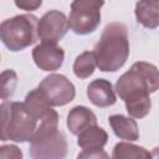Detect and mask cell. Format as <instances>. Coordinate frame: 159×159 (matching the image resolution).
Wrapping results in <instances>:
<instances>
[{"label": "cell", "instance_id": "8fae6325", "mask_svg": "<svg viewBox=\"0 0 159 159\" xmlns=\"http://www.w3.org/2000/svg\"><path fill=\"white\" fill-rule=\"evenodd\" d=\"M94 124H97L96 114L84 106H76L70 109L67 114V127L75 135H78L81 132Z\"/></svg>", "mask_w": 159, "mask_h": 159}, {"label": "cell", "instance_id": "8992f818", "mask_svg": "<svg viewBox=\"0 0 159 159\" xmlns=\"http://www.w3.org/2000/svg\"><path fill=\"white\" fill-rule=\"evenodd\" d=\"M104 0H73L71 4L68 25L77 35H88L101 24V9Z\"/></svg>", "mask_w": 159, "mask_h": 159}, {"label": "cell", "instance_id": "44dd1931", "mask_svg": "<svg viewBox=\"0 0 159 159\" xmlns=\"http://www.w3.org/2000/svg\"><path fill=\"white\" fill-rule=\"evenodd\" d=\"M80 158H87V159H101V158H108V154L104 152V149L101 150H82L78 155Z\"/></svg>", "mask_w": 159, "mask_h": 159}, {"label": "cell", "instance_id": "d6986e66", "mask_svg": "<svg viewBox=\"0 0 159 159\" xmlns=\"http://www.w3.org/2000/svg\"><path fill=\"white\" fill-rule=\"evenodd\" d=\"M16 7L25 11H35L42 5V0H14Z\"/></svg>", "mask_w": 159, "mask_h": 159}, {"label": "cell", "instance_id": "277c9868", "mask_svg": "<svg viewBox=\"0 0 159 159\" xmlns=\"http://www.w3.org/2000/svg\"><path fill=\"white\" fill-rule=\"evenodd\" d=\"M1 127L0 139L12 140L17 143L30 142L35 134L39 120L35 119L25 108L24 102H9L1 103Z\"/></svg>", "mask_w": 159, "mask_h": 159}, {"label": "cell", "instance_id": "5b68a950", "mask_svg": "<svg viewBox=\"0 0 159 159\" xmlns=\"http://www.w3.org/2000/svg\"><path fill=\"white\" fill-rule=\"evenodd\" d=\"M39 19L32 14L16 15L0 25V39L10 51H22L39 39Z\"/></svg>", "mask_w": 159, "mask_h": 159}, {"label": "cell", "instance_id": "e0dca14e", "mask_svg": "<svg viewBox=\"0 0 159 159\" xmlns=\"http://www.w3.org/2000/svg\"><path fill=\"white\" fill-rule=\"evenodd\" d=\"M112 158L114 159H129V158H152V153H149L145 148L127 143V142H119L114 145Z\"/></svg>", "mask_w": 159, "mask_h": 159}, {"label": "cell", "instance_id": "30bf717a", "mask_svg": "<svg viewBox=\"0 0 159 159\" xmlns=\"http://www.w3.org/2000/svg\"><path fill=\"white\" fill-rule=\"evenodd\" d=\"M87 97L92 104L99 108L113 106L117 102L114 88L111 81L106 78H97L87 87Z\"/></svg>", "mask_w": 159, "mask_h": 159}, {"label": "cell", "instance_id": "3957f363", "mask_svg": "<svg viewBox=\"0 0 159 159\" xmlns=\"http://www.w3.org/2000/svg\"><path fill=\"white\" fill-rule=\"evenodd\" d=\"M30 157L34 159H62L67 154V140L58 130V114L53 111L43 118L30 140Z\"/></svg>", "mask_w": 159, "mask_h": 159}, {"label": "cell", "instance_id": "2e32d148", "mask_svg": "<svg viewBox=\"0 0 159 159\" xmlns=\"http://www.w3.org/2000/svg\"><path fill=\"white\" fill-rule=\"evenodd\" d=\"M97 67V61L93 51H84L81 55H78L73 62V73L80 80L88 78L93 75L94 70Z\"/></svg>", "mask_w": 159, "mask_h": 159}, {"label": "cell", "instance_id": "5bb4252c", "mask_svg": "<svg viewBox=\"0 0 159 159\" xmlns=\"http://www.w3.org/2000/svg\"><path fill=\"white\" fill-rule=\"evenodd\" d=\"M24 106L29 111V113L39 122H41L43 118H46L48 114H51L55 111L52 109V106L50 104V102L47 101V98L43 96V93L40 91L39 87L36 89L30 91L26 94Z\"/></svg>", "mask_w": 159, "mask_h": 159}, {"label": "cell", "instance_id": "6da1fadb", "mask_svg": "<svg viewBox=\"0 0 159 159\" xmlns=\"http://www.w3.org/2000/svg\"><path fill=\"white\" fill-rule=\"evenodd\" d=\"M114 89L129 117L142 119L152 108L149 94L159 89V70L153 63L138 61L117 80Z\"/></svg>", "mask_w": 159, "mask_h": 159}, {"label": "cell", "instance_id": "7a4b0ae2", "mask_svg": "<svg viewBox=\"0 0 159 159\" xmlns=\"http://www.w3.org/2000/svg\"><path fill=\"white\" fill-rule=\"evenodd\" d=\"M93 52L99 71L116 72L122 68L129 56V40L125 25L122 22L108 24Z\"/></svg>", "mask_w": 159, "mask_h": 159}, {"label": "cell", "instance_id": "ac0fdd59", "mask_svg": "<svg viewBox=\"0 0 159 159\" xmlns=\"http://www.w3.org/2000/svg\"><path fill=\"white\" fill-rule=\"evenodd\" d=\"M17 83L16 72L12 70H5L1 73V99H6L11 97L15 92V87Z\"/></svg>", "mask_w": 159, "mask_h": 159}, {"label": "cell", "instance_id": "7c38bea8", "mask_svg": "<svg viewBox=\"0 0 159 159\" xmlns=\"http://www.w3.org/2000/svg\"><path fill=\"white\" fill-rule=\"evenodd\" d=\"M109 125L113 133L123 140L135 142L139 139V129L133 117H125L123 114H113L108 118Z\"/></svg>", "mask_w": 159, "mask_h": 159}, {"label": "cell", "instance_id": "ffe728a7", "mask_svg": "<svg viewBox=\"0 0 159 159\" xmlns=\"http://www.w3.org/2000/svg\"><path fill=\"white\" fill-rule=\"evenodd\" d=\"M0 157L1 158L21 159L22 158V153L16 145H2V147H0Z\"/></svg>", "mask_w": 159, "mask_h": 159}, {"label": "cell", "instance_id": "9c48e42d", "mask_svg": "<svg viewBox=\"0 0 159 159\" xmlns=\"http://www.w3.org/2000/svg\"><path fill=\"white\" fill-rule=\"evenodd\" d=\"M32 60L40 70L52 72L62 66L65 60V51L57 43L41 42L34 47Z\"/></svg>", "mask_w": 159, "mask_h": 159}, {"label": "cell", "instance_id": "7402d4cb", "mask_svg": "<svg viewBox=\"0 0 159 159\" xmlns=\"http://www.w3.org/2000/svg\"><path fill=\"white\" fill-rule=\"evenodd\" d=\"M152 157H155V158H159V147L154 148L153 153H152Z\"/></svg>", "mask_w": 159, "mask_h": 159}, {"label": "cell", "instance_id": "ba28073f", "mask_svg": "<svg viewBox=\"0 0 159 159\" xmlns=\"http://www.w3.org/2000/svg\"><path fill=\"white\" fill-rule=\"evenodd\" d=\"M68 29L70 25L66 15L60 10H50L39 20V39L42 42L57 43L67 34Z\"/></svg>", "mask_w": 159, "mask_h": 159}, {"label": "cell", "instance_id": "9a60e30c", "mask_svg": "<svg viewBox=\"0 0 159 159\" xmlns=\"http://www.w3.org/2000/svg\"><path fill=\"white\" fill-rule=\"evenodd\" d=\"M108 142V134L97 124L88 127L78 134L77 144L82 150H101Z\"/></svg>", "mask_w": 159, "mask_h": 159}, {"label": "cell", "instance_id": "4fadbf2b", "mask_svg": "<svg viewBox=\"0 0 159 159\" xmlns=\"http://www.w3.org/2000/svg\"><path fill=\"white\" fill-rule=\"evenodd\" d=\"M134 14L137 21L145 29L159 27V0H139Z\"/></svg>", "mask_w": 159, "mask_h": 159}, {"label": "cell", "instance_id": "52a82bcc", "mask_svg": "<svg viewBox=\"0 0 159 159\" xmlns=\"http://www.w3.org/2000/svg\"><path fill=\"white\" fill-rule=\"evenodd\" d=\"M40 91L47 98L52 107H62L72 102L76 96L73 83L63 75L51 73L39 84Z\"/></svg>", "mask_w": 159, "mask_h": 159}]
</instances>
